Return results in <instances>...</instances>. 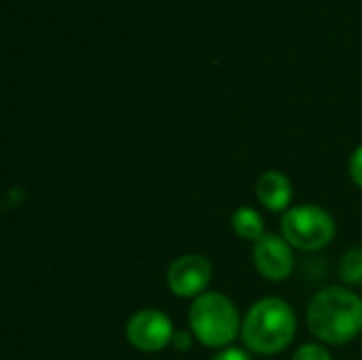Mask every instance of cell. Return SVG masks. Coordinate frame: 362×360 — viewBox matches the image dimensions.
Returning <instances> with one entry per match:
<instances>
[{"label": "cell", "mask_w": 362, "mask_h": 360, "mask_svg": "<svg viewBox=\"0 0 362 360\" xmlns=\"http://www.w3.org/2000/svg\"><path fill=\"white\" fill-rule=\"evenodd\" d=\"M212 280V263L208 257L189 252L176 257L165 274V284L172 295L180 299H197L206 293Z\"/></svg>", "instance_id": "6"}, {"label": "cell", "mask_w": 362, "mask_h": 360, "mask_svg": "<svg viewBox=\"0 0 362 360\" xmlns=\"http://www.w3.org/2000/svg\"><path fill=\"white\" fill-rule=\"evenodd\" d=\"M257 199L269 212H286L293 202V182L280 170H267L257 178Z\"/></svg>", "instance_id": "8"}, {"label": "cell", "mask_w": 362, "mask_h": 360, "mask_svg": "<svg viewBox=\"0 0 362 360\" xmlns=\"http://www.w3.org/2000/svg\"><path fill=\"white\" fill-rule=\"evenodd\" d=\"M174 323L172 318L157 308H142L129 316L125 325V337L132 348L153 354L161 352L174 342Z\"/></svg>", "instance_id": "5"}, {"label": "cell", "mask_w": 362, "mask_h": 360, "mask_svg": "<svg viewBox=\"0 0 362 360\" xmlns=\"http://www.w3.org/2000/svg\"><path fill=\"white\" fill-rule=\"evenodd\" d=\"M348 170H350V178H352V182H354L358 189H362V144L361 146H356V151L352 153Z\"/></svg>", "instance_id": "12"}, {"label": "cell", "mask_w": 362, "mask_h": 360, "mask_svg": "<svg viewBox=\"0 0 362 360\" xmlns=\"http://www.w3.org/2000/svg\"><path fill=\"white\" fill-rule=\"evenodd\" d=\"M293 360H333V356L322 344H303L293 354Z\"/></svg>", "instance_id": "11"}, {"label": "cell", "mask_w": 362, "mask_h": 360, "mask_svg": "<svg viewBox=\"0 0 362 360\" xmlns=\"http://www.w3.org/2000/svg\"><path fill=\"white\" fill-rule=\"evenodd\" d=\"M231 227L238 238L257 244L265 236V221L259 210L250 206H242L231 214Z\"/></svg>", "instance_id": "9"}, {"label": "cell", "mask_w": 362, "mask_h": 360, "mask_svg": "<svg viewBox=\"0 0 362 360\" xmlns=\"http://www.w3.org/2000/svg\"><path fill=\"white\" fill-rule=\"evenodd\" d=\"M212 360H252V354L248 350H244V348L229 346V348H223Z\"/></svg>", "instance_id": "13"}, {"label": "cell", "mask_w": 362, "mask_h": 360, "mask_svg": "<svg viewBox=\"0 0 362 360\" xmlns=\"http://www.w3.org/2000/svg\"><path fill=\"white\" fill-rule=\"evenodd\" d=\"M252 263L265 280L282 282L295 269L293 246L278 233H265L252 248Z\"/></svg>", "instance_id": "7"}, {"label": "cell", "mask_w": 362, "mask_h": 360, "mask_svg": "<svg viewBox=\"0 0 362 360\" xmlns=\"http://www.w3.org/2000/svg\"><path fill=\"white\" fill-rule=\"evenodd\" d=\"M297 333V316L282 297H263L252 303L242 323V342L248 352L274 356L284 352Z\"/></svg>", "instance_id": "2"}, {"label": "cell", "mask_w": 362, "mask_h": 360, "mask_svg": "<svg viewBox=\"0 0 362 360\" xmlns=\"http://www.w3.org/2000/svg\"><path fill=\"white\" fill-rule=\"evenodd\" d=\"M339 278L346 286H362V246L350 248L341 257Z\"/></svg>", "instance_id": "10"}, {"label": "cell", "mask_w": 362, "mask_h": 360, "mask_svg": "<svg viewBox=\"0 0 362 360\" xmlns=\"http://www.w3.org/2000/svg\"><path fill=\"white\" fill-rule=\"evenodd\" d=\"M191 335L206 348H229L242 335V316L238 306L223 293L206 291L189 308Z\"/></svg>", "instance_id": "3"}, {"label": "cell", "mask_w": 362, "mask_h": 360, "mask_svg": "<svg viewBox=\"0 0 362 360\" xmlns=\"http://www.w3.org/2000/svg\"><path fill=\"white\" fill-rule=\"evenodd\" d=\"M310 333L329 346H346L362 331V297L348 286H327L308 306Z\"/></svg>", "instance_id": "1"}, {"label": "cell", "mask_w": 362, "mask_h": 360, "mask_svg": "<svg viewBox=\"0 0 362 360\" xmlns=\"http://www.w3.org/2000/svg\"><path fill=\"white\" fill-rule=\"evenodd\" d=\"M191 342H193V337H191L189 333L176 331V335H174V342H172V346H174V348H178V350H189V348H191Z\"/></svg>", "instance_id": "14"}, {"label": "cell", "mask_w": 362, "mask_h": 360, "mask_svg": "<svg viewBox=\"0 0 362 360\" xmlns=\"http://www.w3.org/2000/svg\"><path fill=\"white\" fill-rule=\"evenodd\" d=\"M282 238L297 250L318 252L327 248L337 233L335 219L322 206L301 204L284 212L280 221Z\"/></svg>", "instance_id": "4"}]
</instances>
